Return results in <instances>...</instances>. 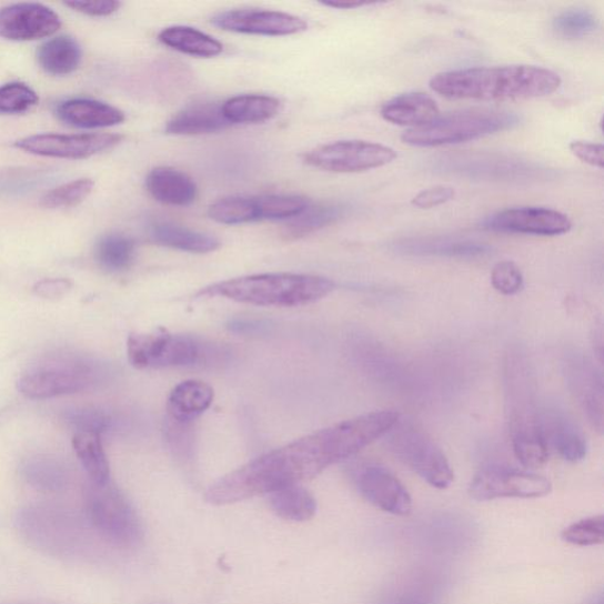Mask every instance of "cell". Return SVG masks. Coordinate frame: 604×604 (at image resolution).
I'll list each match as a JSON object with an SVG mask.
<instances>
[{"instance_id": "obj_1", "label": "cell", "mask_w": 604, "mask_h": 604, "mask_svg": "<svg viewBox=\"0 0 604 604\" xmlns=\"http://www.w3.org/2000/svg\"><path fill=\"white\" fill-rule=\"evenodd\" d=\"M399 420L394 411H375L316 431L223 476L208 487L204 499L212 505H230L312 480L384 437Z\"/></svg>"}, {"instance_id": "obj_2", "label": "cell", "mask_w": 604, "mask_h": 604, "mask_svg": "<svg viewBox=\"0 0 604 604\" xmlns=\"http://www.w3.org/2000/svg\"><path fill=\"white\" fill-rule=\"evenodd\" d=\"M561 83L560 76L550 69L504 66L441 72L430 87L451 100L507 101L547 97Z\"/></svg>"}, {"instance_id": "obj_3", "label": "cell", "mask_w": 604, "mask_h": 604, "mask_svg": "<svg viewBox=\"0 0 604 604\" xmlns=\"http://www.w3.org/2000/svg\"><path fill=\"white\" fill-rule=\"evenodd\" d=\"M504 382L506 417L515 456L525 467H542L551 452L542 437L535 378L522 353L506 355Z\"/></svg>"}, {"instance_id": "obj_4", "label": "cell", "mask_w": 604, "mask_h": 604, "mask_svg": "<svg viewBox=\"0 0 604 604\" xmlns=\"http://www.w3.org/2000/svg\"><path fill=\"white\" fill-rule=\"evenodd\" d=\"M334 281L310 274L266 273L235 278L204 288L198 296H222L261 308H299L326 298Z\"/></svg>"}, {"instance_id": "obj_5", "label": "cell", "mask_w": 604, "mask_h": 604, "mask_svg": "<svg viewBox=\"0 0 604 604\" xmlns=\"http://www.w3.org/2000/svg\"><path fill=\"white\" fill-rule=\"evenodd\" d=\"M108 368L92 356L56 351L38 358L19 378L18 390L30 400L79 393L102 384Z\"/></svg>"}, {"instance_id": "obj_6", "label": "cell", "mask_w": 604, "mask_h": 604, "mask_svg": "<svg viewBox=\"0 0 604 604\" xmlns=\"http://www.w3.org/2000/svg\"><path fill=\"white\" fill-rule=\"evenodd\" d=\"M521 124L515 112L491 109H472L447 113L431 123L409 129L402 141L413 147H442L475 141Z\"/></svg>"}, {"instance_id": "obj_7", "label": "cell", "mask_w": 604, "mask_h": 604, "mask_svg": "<svg viewBox=\"0 0 604 604\" xmlns=\"http://www.w3.org/2000/svg\"><path fill=\"white\" fill-rule=\"evenodd\" d=\"M85 514L94 532L118 550H134L143 541L144 527L135 507L111 483H90L85 494Z\"/></svg>"}, {"instance_id": "obj_8", "label": "cell", "mask_w": 604, "mask_h": 604, "mask_svg": "<svg viewBox=\"0 0 604 604\" xmlns=\"http://www.w3.org/2000/svg\"><path fill=\"white\" fill-rule=\"evenodd\" d=\"M384 437L393 455L427 484L441 490L452 484L455 476L444 452L423 427L399 420Z\"/></svg>"}, {"instance_id": "obj_9", "label": "cell", "mask_w": 604, "mask_h": 604, "mask_svg": "<svg viewBox=\"0 0 604 604\" xmlns=\"http://www.w3.org/2000/svg\"><path fill=\"white\" fill-rule=\"evenodd\" d=\"M127 354L129 363L139 370L194 366L205 355L197 339L164 331L130 335Z\"/></svg>"}, {"instance_id": "obj_10", "label": "cell", "mask_w": 604, "mask_h": 604, "mask_svg": "<svg viewBox=\"0 0 604 604\" xmlns=\"http://www.w3.org/2000/svg\"><path fill=\"white\" fill-rule=\"evenodd\" d=\"M396 159L395 150L361 140L336 141L320 145L304 157L306 164L330 173H361L382 168Z\"/></svg>"}, {"instance_id": "obj_11", "label": "cell", "mask_w": 604, "mask_h": 604, "mask_svg": "<svg viewBox=\"0 0 604 604\" xmlns=\"http://www.w3.org/2000/svg\"><path fill=\"white\" fill-rule=\"evenodd\" d=\"M550 480L504 466H486L477 472L469 486L471 499L479 502L497 499H538L552 493Z\"/></svg>"}, {"instance_id": "obj_12", "label": "cell", "mask_w": 604, "mask_h": 604, "mask_svg": "<svg viewBox=\"0 0 604 604\" xmlns=\"http://www.w3.org/2000/svg\"><path fill=\"white\" fill-rule=\"evenodd\" d=\"M123 141L118 134H40L16 142L26 153L64 160H84L115 148Z\"/></svg>"}, {"instance_id": "obj_13", "label": "cell", "mask_w": 604, "mask_h": 604, "mask_svg": "<svg viewBox=\"0 0 604 604\" xmlns=\"http://www.w3.org/2000/svg\"><path fill=\"white\" fill-rule=\"evenodd\" d=\"M212 23L223 31L271 37L298 34L309 29L304 18L261 9L220 12L212 18Z\"/></svg>"}, {"instance_id": "obj_14", "label": "cell", "mask_w": 604, "mask_h": 604, "mask_svg": "<svg viewBox=\"0 0 604 604\" xmlns=\"http://www.w3.org/2000/svg\"><path fill=\"white\" fill-rule=\"evenodd\" d=\"M482 225L494 232L556 236L568 233L573 224L568 217L550 208L521 207L491 215Z\"/></svg>"}, {"instance_id": "obj_15", "label": "cell", "mask_w": 604, "mask_h": 604, "mask_svg": "<svg viewBox=\"0 0 604 604\" xmlns=\"http://www.w3.org/2000/svg\"><path fill=\"white\" fill-rule=\"evenodd\" d=\"M436 169L447 174L470 179L521 180L532 179L541 170L525 161L500 155L466 154L443 158Z\"/></svg>"}, {"instance_id": "obj_16", "label": "cell", "mask_w": 604, "mask_h": 604, "mask_svg": "<svg viewBox=\"0 0 604 604\" xmlns=\"http://www.w3.org/2000/svg\"><path fill=\"white\" fill-rule=\"evenodd\" d=\"M61 27L60 16L40 3H18L0 9V37L8 41L41 40Z\"/></svg>"}, {"instance_id": "obj_17", "label": "cell", "mask_w": 604, "mask_h": 604, "mask_svg": "<svg viewBox=\"0 0 604 604\" xmlns=\"http://www.w3.org/2000/svg\"><path fill=\"white\" fill-rule=\"evenodd\" d=\"M359 493L383 512L406 516L412 510V499L403 483L391 471L376 464H368L355 472Z\"/></svg>"}, {"instance_id": "obj_18", "label": "cell", "mask_w": 604, "mask_h": 604, "mask_svg": "<svg viewBox=\"0 0 604 604\" xmlns=\"http://www.w3.org/2000/svg\"><path fill=\"white\" fill-rule=\"evenodd\" d=\"M565 375L572 393L591 424L603 431V381L587 356L573 355L565 363Z\"/></svg>"}, {"instance_id": "obj_19", "label": "cell", "mask_w": 604, "mask_h": 604, "mask_svg": "<svg viewBox=\"0 0 604 604\" xmlns=\"http://www.w3.org/2000/svg\"><path fill=\"white\" fill-rule=\"evenodd\" d=\"M541 432L547 451H554L565 462L578 463L587 456V439L570 415L562 411L541 412Z\"/></svg>"}, {"instance_id": "obj_20", "label": "cell", "mask_w": 604, "mask_h": 604, "mask_svg": "<svg viewBox=\"0 0 604 604\" xmlns=\"http://www.w3.org/2000/svg\"><path fill=\"white\" fill-rule=\"evenodd\" d=\"M145 189L151 198L173 207H187L195 202L199 189L195 181L181 170L158 167L145 178Z\"/></svg>"}, {"instance_id": "obj_21", "label": "cell", "mask_w": 604, "mask_h": 604, "mask_svg": "<svg viewBox=\"0 0 604 604\" xmlns=\"http://www.w3.org/2000/svg\"><path fill=\"white\" fill-rule=\"evenodd\" d=\"M54 113L63 123L82 129L109 128L125 121L122 110L91 99L63 101L56 107Z\"/></svg>"}, {"instance_id": "obj_22", "label": "cell", "mask_w": 604, "mask_h": 604, "mask_svg": "<svg viewBox=\"0 0 604 604\" xmlns=\"http://www.w3.org/2000/svg\"><path fill=\"white\" fill-rule=\"evenodd\" d=\"M393 250L399 253L420 256H447L475 259L491 252L487 244L449 238H412L394 242Z\"/></svg>"}, {"instance_id": "obj_23", "label": "cell", "mask_w": 604, "mask_h": 604, "mask_svg": "<svg viewBox=\"0 0 604 604\" xmlns=\"http://www.w3.org/2000/svg\"><path fill=\"white\" fill-rule=\"evenodd\" d=\"M232 127L222 112V103L201 101L185 107L167 123L170 135L212 134Z\"/></svg>"}, {"instance_id": "obj_24", "label": "cell", "mask_w": 604, "mask_h": 604, "mask_svg": "<svg viewBox=\"0 0 604 604\" xmlns=\"http://www.w3.org/2000/svg\"><path fill=\"white\" fill-rule=\"evenodd\" d=\"M151 241L162 248L193 254H207L220 249V241L210 234L189 230L187 226L169 221H153L148 224Z\"/></svg>"}, {"instance_id": "obj_25", "label": "cell", "mask_w": 604, "mask_h": 604, "mask_svg": "<svg viewBox=\"0 0 604 604\" xmlns=\"http://www.w3.org/2000/svg\"><path fill=\"white\" fill-rule=\"evenodd\" d=\"M385 121L396 125L421 128L440 117V108L424 92H407L386 102L381 110Z\"/></svg>"}, {"instance_id": "obj_26", "label": "cell", "mask_w": 604, "mask_h": 604, "mask_svg": "<svg viewBox=\"0 0 604 604\" xmlns=\"http://www.w3.org/2000/svg\"><path fill=\"white\" fill-rule=\"evenodd\" d=\"M214 401V390L202 381H185L174 387L168 400L173 422L189 424L200 417Z\"/></svg>"}, {"instance_id": "obj_27", "label": "cell", "mask_w": 604, "mask_h": 604, "mask_svg": "<svg viewBox=\"0 0 604 604\" xmlns=\"http://www.w3.org/2000/svg\"><path fill=\"white\" fill-rule=\"evenodd\" d=\"M281 102L269 94H239L222 103L223 117L231 125L268 122L281 110Z\"/></svg>"}, {"instance_id": "obj_28", "label": "cell", "mask_w": 604, "mask_h": 604, "mask_svg": "<svg viewBox=\"0 0 604 604\" xmlns=\"http://www.w3.org/2000/svg\"><path fill=\"white\" fill-rule=\"evenodd\" d=\"M83 51L74 38L57 36L37 50L38 64L51 76H67L78 70Z\"/></svg>"}, {"instance_id": "obj_29", "label": "cell", "mask_w": 604, "mask_h": 604, "mask_svg": "<svg viewBox=\"0 0 604 604\" xmlns=\"http://www.w3.org/2000/svg\"><path fill=\"white\" fill-rule=\"evenodd\" d=\"M159 41L179 52L212 59L222 53L223 44L214 37L191 27H169L159 33Z\"/></svg>"}, {"instance_id": "obj_30", "label": "cell", "mask_w": 604, "mask_h": 604, "mask_svg": "<svg viewBox=\"0 0 604 604\" xmlns=\"http://www.w3.org/2000/svg\"><path fill=\"white\" fill-rule=\"evenodd\" d=\"M272 512L290 522H308L316 514V501L301 484L283 486L268 496Z\"/></svg>"}, {"instance_id": "obj_31", "label": "cell", "mask_w": 604, "mask_h": 604, "mask_svg": "<svg viewBox=\"0 0 604 604\" xmlns=\"http://www.w3.org/2000/svg\"><path fill=\"white\" fill-rule=\"evenodd\" d=\"M22 475L28 484L43 493H59L69 483V470L66 464L48 455L27 460L22 465Z\"/></svg>"}, {"instance_id": "obj_32", "label": "cell", "mask_w": 604, "mask_h": 604, "mask_svg": "<svg viewBox=\"0 0 604 604\" xmlns=\"http://www.w3.org/2000/svg\"><path fill=\"white\" fill-rule=\"evenodd\" d=\"M72 445L91 483L97 485L110 483V465L102 443V434L76 432Z\"/></svg>"}, {"instance_id": "obj_33", "label": "cell", "mask_w": 604, "mask_h": 604, "mask_svg": "<svg viewBox=\"0 0 604 604\" xmlns=\"http://www.w3.org/2000/svg\"><path fill=\"white\" fill-rule=\"evenodd\" d=\"M346 212L348 207L340 203L310 205L305 212H302L283 226L282 236L286 240L306 238L343 219Z\"/></svg>"}, {"instance_id": "obj_34", "label": "cell", "mask_w": 604, "mask_h": 604, "mask_svg": "<svg viewBox=\"0 0 604 604\" xmlns=\"http://www.w3.org/2000/svg\"><path fill=\"white\" fill-rule=\"evenodd\" d=\"M137 244L122 233H109L94 245V259L107 272L120 273L134 262Z\"/></svg>"}, {"instance_id": "obj_35", "label": "cell", "mask_w": 604, "mask_h": 604, "mask_svg": "<svg viewBox=\"0 0 604 604\" xmlns=\"http://www.w3.org/2000/svg\"><path fill=\"white\" fill-rule=\"evenodd\" d=\"M208 217L221 224L236 225L260 221L258 198L226 197L210 205Z\"/></svg>"}, {"instance_id": "obj_36", "label": "cell", "mask_w": 604, "mask_h": 604, "mask_svg": "<svg viewBox=\"0 0 604 604\" xmlns=\"http://www.w3.org/2000/svg\"><path fill=\"white\" fill-rule=\"evenodd\" d=\"M261 220H292L305 212L310 200L299 195H268L258 198Z\"/></svg>"}, {"instance_id": "obj_37", "label": "cell", "mask_w": 604, "mask_h": 604, "mask_svg": "<svg viewBox=\"0 0 604 604\" xmlns=\"http://www.w3.org/2000/svg\"><path fill=\"white\" fill-rule=\"evenodd\" d=\"M597 18L584 9L565 10L557 14L553 21L554 31L568 40H578L587 37L597 29Z\"/></svg>"}, {"instance_id": "obj_38", "label": "cell", "mask_w": 604, "mask_h": 604, "mask_svg": "<svg viewBox=\"0 0 604 604\" xmlns=\"http://www.w3.org/2000/svg\"><path fill=\"white\" fill-rule=\"evenodd\" d=\"M40 103L37 92L23 82L0 87V115H22Z\"/></svg>"}, {"instance_id": "obj_39", "label": "cell", "mask_w": 604, "mask_h": 604, "mask_svg": "<svg viewBox=\"0 0 604 604\" xmlns=\"http://www.w3.org/2000/svg\"><path fill=\"white\" fill-rule=\"evenodd\" d=\"M91 179H79L51 189L41 200V204L49 210L69 208L82 203L92 192Z\"/></svg>"}, {"instance_id": "obj_40", "label": "cell", "mask_w": 604, "mask_h": 604, "mask_svg": "<svg viewBox=\"0 0 604 604\" xmlns=\"http://www.w3.org/2000/svg\"><path fill=\"white\" fill-rule=\"evenodd\" d=\"M562 538L578 546H591L604 541V517L602 515L581 520L564 528Z\"/></svg>"}, {"instance_id": "obj_41", "label": "cell", "mask_w": 604, "mask_h": 604, "mask_svg": "<svg viewBox=\"0 0 604 604\" xmlns=\"http://www.w3.org/2000/svg\"><path fill=\"white\" fill-rule=\"evenodd\" d=\"M67 423L76 432H92L102 434L111 426L110 415L97 407H76L66 412Z\"/></svg>"}, {"instance_id": "obj_42", "label": "cell", "mask_w": 604, "mask_h": 604, "mask_svg": "<svg viewBox=\"0 0 604 604\" xmlns=\"http://www.w3.org/2000/svg\"><path fill=\"white\" fill-rule=\"evenodd\" d=\"M48 174L41 170H9L0 174V193L12 195L34 191L37 185L44 183Z\"/></svg>"}, {"instance_id": "obj_43", "label": "cell", "mask_w": 604, "mask_h": 604, "mask_svg": "<svg viewBox=\"0 0 604 604\" xmlns=\"http://www.w3.org/2000/svg\"><path fill=\"white\" fill-rule=\"evenodd\" d=\"M491 283L503 295H515L523 289V275L517 264L502 261L491 272Z\"/></svg>"}, {"instance_id": "obj_44", "label": "cell", "mask_w": 604, "mask_h": 604, "mask_svg": "<svg viewBox=\"0 0 604 604\" xmlns=\"http://www.w3.org/2000/svg\"><path fill=\"white\" fill-rule=\"evenodd\" d=\"M455 189L449 185H437L425 189L420 194L412 199L414 207L421 208V210H430V208L439 207L451 201L455 198Z\"/></svg>"}, {"instance_id": "obj_45", "label": "cell", "mask_w": 604, "mask_h": 604, "mask_svg": "<svg viewBox=\"0 0 604 604\" xmlns=\"http://www.w3.org/2000/svg\"><path fill=\"white\" fill-rule=\"evenodd\" d=\"M572 153L582 162L602 169L604 148L601 143L574 141L570 145Z\"/></svg>"}, {"instance_id": "obj_46", "label": "cell", "mask_w": 604, "mask_h": 604, "mask_svg": "<svg viewBox=\"0 0 604 604\" xmlns=\"http://www.w3.org/2000/svg\"><path fill=\"white\" fill-rule=\"evenodd\" d=\"M436 598H434V593L427 588L420 587H410L403 590L400 593L392 594L386 598L382 604H434Z\"/></svg>"}, {"instance_id": "obj_47", "label": "cell", "mask_w": 604, "mask_h": 604, "mask_svg": "<svg viewBox=\"0 0 604 604\" xmlns=\"http://www.w3.org/2000/svg\"><path fill=\"white\" fill-rule=\"evenodd\" d=\"M66 7L91 16V17H107L115 13L121 8V3L117 0H93V2H67Z\"/></svg>"}, {"instance_id": "obj_48", "label": "cell", "mask_w": 604, "mask_h": 604, "mask_svg": "<svg viewBox=\"0 0 604 604\" xmlns=\"http://www.w3.org/2000/svg\"><path fill=\"white\" fill-rule=\"evenodd\" d=\"M72 289V282L68 279H46L37 282L33 292L43 299H57L66 295Z\"/></svg>"}, {"instance_id": "obj_49", "label": "cell", "mask_w": 604, "mask_h": 604, "mask_svg": "<svg viewBox=\"0 0 604 604\" xmlns=\"http://www.w3.org/2000/svg\"><path fill=\"white\" fill-rule=\"evenodd\" d=\"M263 328L264 326L261 323H259V321L240 320V319L233 320L230 325V329L233 332L242 333V334H245V333L253 334L255 332L261 331Z\"/></svg>"}, {"instance_id": "obj_50", "label": "cell", "mask_w": 604, "mask_h": 604, "mask_svg": "<svg viewBox=\"0 0 604 604\" xmlns=\"http://www.w3.org/2000/svg\"><path fill=\"white\" fill-rule=\"evenodd\" d=\"M323 4L325 7L340 10H352L370 6V3L361 2V0H328V2H323Z\"/></svg>"}, {"instance_id": "obj_51", "label": "cell", "mask_w": 604, "mask_h": 604, "mask_svg": "<svg viewBox=\"0 0 604 604\" xmlns=\"http://www.w3.org/2000/svg\"><path fill=\"white\" fill-rule=\"evenodd\" d=\"M4 604H66V603L47 601V600H26V601L9 602Z\"/></svg>"}, {"instance_id": "obj_52", "label": "cell", "mask_w": 604, "mask_h": 604, "mask_svg": "<svg viewBox=\"0 0 604 604\" xmlns=\"http://www.w3.org/2000/svg\"><path fill=\"white\" fill-rule=\"evenodd\" d=\"M591 604H604L603 596L598 595Z\"/></svg>"}, {"instance_id": "obj_53", "label": "cell", "mask_w": 604, "mask_h": 604, "mask_svg": "<svg viewBox=\"0 0 604 604\" xmlns=\"http://www.w3.org/2000/svg\"><path fill=\"white\" fill-rule=\"evenodd\" d=\"M153 604H168L165 602H158V603H153Z\"/></svg>"}]
</instances>
